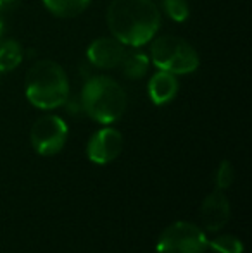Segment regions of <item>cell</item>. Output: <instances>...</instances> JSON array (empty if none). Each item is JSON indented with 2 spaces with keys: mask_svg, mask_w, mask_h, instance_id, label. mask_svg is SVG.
I'll use <instances>...</instances> for the list:
<instances>
[{
  "mask_svg": "<svg viewBox=\"0 0 252 253\" xmlns=\"http://www.w3.org/2000/svg\"><path fill=\"white\" fill-rule=\"evenodd\" d=\"M151 57L155 67L173 74H189L199 67V53L194 47L178 37L152 38Z\"/></svg>",
  "mask_w": 252,
  "mask_h": 253,
  "instance_id": "4",
  "label": "cell"
},
{
  "mask_svg": "<svg viewBox=\"0 0 252 253\" xmlns=\"http://www.w3.org/2000/svg\"><path fill=\"white\" fill-rule=\"evenodd\" d=\"M123 150V134L114 127H104L90 138L87 147L88 159L94 164H109L119 157Z\"/></svg>",
  "mask_w": 252,
  "mask_h": 253,
  "instance_id": "7",
  "label": "cell"
},
{
  "mask_svg": "<svg viewBox=\"0 0 252 253\" xmlns=\"http://www.w3.org/2000/svg\"><path fill=\"white\" fill-rule=\"evenodd\" d=\"M81 109L94 121L111 124L121 119L128 105L126 91L109 76H92L81 88Z\"/></svg>",
  "mask_w": 252,
  "mask_h": 253,
  "instance_id": "3",
  "label": "cell"
},
{
  "mask_svg": "<svg viewBox=\"0 0 252 253\" xmlns=\"http://www.w3.org/2000/svg\"><path fill=\"white\" fill-rule=\"evenodd\" d=\"M209 248L214 253H244V243L237 236L225 234L209 241Z\"/></svg>",
  "mask_w": 252,
  "mask_h": 253,
  "instance_id": "14",
  "label": "cell"
},
{
  "mask_svg": "<svg viewBox=\"0 0 252 253\" xmlns=\"http://www.w3.org/2000/svg\"><path fill=\"white\" fill-rule=\"evenodd\" d=\"M233 181H235V170L228 160H223L218 167V172H216V186H218V190L225 191L226 188L232 186Z\"/></svg>",
  "mask_w": 252,
  "mask_h": 253,
  "instance_id": "16",
  "label": "cell"
},
{
  "mask_svg": "<svg viewBox=\"0 0 252 253\" xmlns=\"http://www.w3.org/2000/svg\"><path fill=\"white\" fill-rule=\"evenodd\" d=\"M21 0H0V16H7L14 9H17Z\"/></svg>",
  "mask_w": 252,
  "mask_h": 253,
  "instance_id": "17",
  "label": "cell"
},
{
  "mask_svg": "<svg viewBox=\"0 0 252 253\" xmlns=\"http://www.w3.org/2000/svg\"><path fill=\"white\" fill-rule=\"evenodd\" d=\"M3 38V19L2 16H0V40Z\"/></svg>",
  "mask_w": 252,
  "mask_h": 253,
  "instance_id": "18",
  "label": "cell"
},
{
  "mask_svg": "<svg viewBox=\"0 0 252 253\" xmlns=\"http://www.w3.org/2000/svg\"><path fill=\"white\" fill-rule=\"evenodd\" d=\"M162 9L166 16H169L176 23H183L190 16V7L187 0H162Z\"/></svg>",
  "mask_w": 252,
  "mask_h": 253,
  "instance_id": "15",
  "label": "cell"
},
{
  "mask_svg": "<svg viewBox=\"0 0 252 253\" xmlns=\"http://www.w3.org/2000/svg\"><path fill=\"white\" fill-rule=\"evenodd\" d=\"M157 253H205L209 240L199 226L178 220L161 233L155 245Z\"/></svg>",
  "mask_w": 252,
  "mask_h": 253,
  "instance_id": "5",
  "label": "cell"
},
{
  "mask_svg": "<svg viewBox=\"0 0 252 253\" xmlns=\"http://www.w3.org/2000/svg\"><path fill=\"white\" fill-rule=\"evenodd\" d=\"M23 57L24 52L19 42L12 40V38L0 40V73L16 69L23 60Z\"/></svg>",
  "mask_w": 252,
  "mask_h": 253,
  "instance_id": "12",
  "label": "cell"
},
{
  "mask_svg": "<svg viewBox=\"0 0 252 253\" xmlns=\"http://www.w3.org/2000/svg\"><path fill=\"white\" fill-rule=\"evenodd\" d=\"M149 57L144 52H137V50H128L123 55V60L119 64L123 74L130 80H140L147 74L149 71Z\"/></svg>",
  "mask_w": 252,
  "mask_h": 253,
  "instance_id": "11",
  "label": "cell"
},
{
  "mask_svg": "<svg viewBox=\"0 0 252 253\" xmlns=\"http://www.w3.org/2000/svg\"><path fill=\"white\" fill-rule=\"evenodd\" d=\"M107 26L125 47L149 43L161 26V12L152 0H112L107 7Z\"/></svg>",
  "mask_w": 252,
  "mask_h": 253,
  "instance_id": "1",
  "label": "cell"
},
{
  "mask_svg": "<svg viewBox=\"0 0 252 253\" xmlns=\"http://www.w3.org/2000/svg\"><path fill=\"white\" fill-rule=\"evenodd\" d=\"M149 97L152 103L155 105H164V103L171 102L178 93V80L176 74L168 73V71H159L149 81Z\"/></svg>",
  "mask_w": 252,
  "mask_h": 253,
  "instance_id": "10",
  "label": "cell"
},
{
  "mask_svg": "<svg viewBox=\"0 0 252 253\" xmlns=\"http://www.w3.org/2000/svg\"><path fill=\"white\" fill-rule=\"evenodd\" d=\"M31 147L40 155H55L67 141V124L59 116L45 114L33 123L30 131Z\"/></svg>",
  "mask_w": 252,
  "mask_h": 253,
  "instance_id": "6",
  "label": "cell"
},
{
  "mask_svg": "<svg viewBox=\"0 0 252 253\" xmlns=\"http://www.w3.org/2000/svg\"><path fill=\"white\" fill-rule=\"evenodd\" d=\"M126 47L114 37H101L92 42L87 50V59L97 69H114L119 67Z\"/></svg>",
  "mask_w": 252,
  "mask_h": 253,
  "instance_id": "8",
  "label": "cell"
},
{
  "mask_svg": "<svg viewBox=\"0 0 252 253\" xmlns=\"http://www.w3.org/2000/svg\"><path fill=\"white\" fill-rule=\"evenodd\" d=\"M230 219V202L221 190H216L204 198L201 205V220L207 231H219Z\"/></svg>",
  "mask_w": 252,
  "mask_h": 253,
  "instance_id": "9",
  "label": "cell"
},
{
  "mask_svg": "<svg viewBox=\"0 0 252 253\" xmlns=\"http://www.w3.org/2000/svg\"><path fill=\"white\" fill-rule=\"evenodd\" d=\"M26 98L44 110L57 109L69 97V80L61 64L50 59L37 60L30 67L24 81Z\"/></svg>",
  "mask_w": 252,
  "mask_h": 253,
  "instance_id": "2",
  "label": "cell"
},
{
  "mask_svg": "<svg viewBox=\"0 0 252 253\" xmlns=\"http://www.w3.org/2000/svg\"><path fill=\"white\" fill-rule=\"evenodd\" d=\"M90 0H44V5L57 17H74L88 7Z\"/></svg>",
  "mask_w": 252,
  "mask_h": 253,
  "instance_id": "13",
  "label": "cell"
}]
</instances>
